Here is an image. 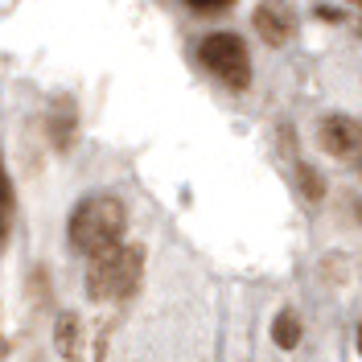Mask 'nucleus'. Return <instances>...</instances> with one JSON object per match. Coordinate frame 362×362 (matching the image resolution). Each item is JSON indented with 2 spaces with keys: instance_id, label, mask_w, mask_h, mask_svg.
I'll list each match as a JSON object with an SVG mask.
<instances>
[{
  "instance_id": "f257e3e1",
  "label": "nucleus",
  "mask_w": 362,
  "mask_h": 362,
  "mask_svg": "<svg viewBox=\"0 0 362 362\" xmlns=\"http://www.w3.org/2000/svg\"><path fill=\"white\" fill-rule=\"evenodd\" d=\"M124 230H128V202L115 198V194H90L70 210L66 223V239L78 255H103L124 243Z\"/></svg>"
},
{
  "instance_id": "ddd939ff",
  "label": "nucleus",
  "mask_w": 362,
  "mask_h": 362,
  "mask_svg": "<svg viewBox=\"0 0 362 362\" xmlns=\"http://www.w3.org/2000/svg\"><path fill=\"white\" fill-rule=\"evenodd\" d=\"M346 4H354V8H362V0H346Z\"/></svg>"
},
{
  "instance_id": "1a4fd4ad",
  "label": "nucleus",
  "mask_w": 362,
  "mask_h": 362,
  "mask_svg": "<svg viewBox=\"0 0 362 362\" xmlns=\"http://www.w3.org/2000/svg\"><path fill=\"white\" fill-rule=\"evenodd\" d=\"M300 334H305V325H300V317L293 309H280V313L272 317V341L280 350H296L300 346Z\"/></svg>"
},
{
  "instance_id": "7ed1b4c3",
  "label": "nucleus",
  "mask_w": 362,
  "mask_h": 362,
  "mask_svg": "<svg viewBox=\"0 0 362 362\" xmlns=\"http://www.w3.org/2000/svg\"><path fill=\"white\" fill-rule=\"evenodd\" d=\"M198 62L206 66L210 78H218L226 90H247L251 87V54L239 33H210L198 45Z\"/></svg>"
},
{
  "instance_id": "423d86ee",
  "label": "nucleus",
  "mask_w": 362,
  "mask_h": 362,
  "mask_svg": "<svg viewBox=\"0 0 362 362\" xmlns=\"http://www.w3.org/2000/svg\"><path fill=\"white\" fill-rule=\"evenodd\" d=\"M54 346L62 362H83V321L74 309H62L58 321H54Z\"/></svg>"
},
{
  "instance_id": "0eeeda50",
  "label": "nucleus",
  "mask_w": 362,
  "mask_h": 362,
  "mask_svg": "<svg viewBox=\"0 0 362 362\" xmlns=\"http://www.w3.org/2000/svg\"><path fill=\"white\" fill-rule=\"evenodd\" d=\"M74 128H78V112H74V99H58L54 107H49V144L58 148V153H70L74 148Z\"/></svg>"
},
{
  "instance_id": "4468645a",
  "label": "nucleus",
  "mask_w": 362,
  "mask_h": 362,
  "mask_svg": "<svg viewBox=\"0 0 362 362\" xmlns=\"http://www.w3.org/2000/svg\"><path fill=\"white\" fill-rule=\"evenodd\" d=\"M358 173H362V153H358Z\"/></svg>"
},
{
  "instance_id": "9b49d317",
  "label": "nucleus",
  "mask_w": 362,
  "mask_h": 362,
  "mask_svg": "<svg viewBox=\"0 0 362 362\" xmlns=\"http://www.w3.org/2000/svg\"><path fill=\"white\" fill-rule=\"evenodd\" d=\"M189 8H198L202 17H210V13H218V8H226V4H235V0H185Z\"/></svg>"
},
{
  "instance_id": "39448f33",
  "label": "nucleus",
  "mask_w": 362,
  "mask_h": 362,
  "mask_svg": "<svg viewBox=\"0 0 362 362\" xmlns=\"http://www.w3.org/2000/svg\"><path fill=\"white\" fill-rule=\"evenodd\" d=\"M251 25H255V37H259L264 45H284L296 33L293 8H288V4H276V0H268V4H255Z\"/></svg>"
},
{
  "instance_id": "f8f14e48",
  "label": "nucleus",
  "mask_w": 362,
  "mask_h": 362,
  "mask_svg": "<svg viewBox=\"0 0 362 362\" xmlns=\"http://www.w3.org/2000/svg\"><path fill=\"white\" fill-rule=\"evenodd\" d=\"M354 338H358V354H362V325H358V334H354Z\"/></svg>"
},
{
  "instance_id": "f03ea898",
  "label": "nucleus",
  "mask_w": 362,
  "mask_h": 362,
  "mask_svg": "<svg viewBox=\"0 0 362 362\" xmlns=\"http://www.w3.org/2000/svg\"><path fill=\"white\" fill-rule=\"evenodd\" d=\"M140 276H144V247L140 243H119V247L103 251V255H90L87 296L95 305L128 300L140 288Z\"/></svg>"
},
{
  "instance_id": "20e7f679",
  "label": "nucleus",
  "mask_w": 362,
  "mask_h": 362,
  "mask_svg": "<svg viewBox=\"0 0 362 362\" xmlns=\"http://www.w3.org/2000/svg\"><path fill=\"white\" fill-rule=\"evenodd\" d=\"M317 144L321 153H329L334 160H350L362 153V124L354 115L329 112L321 124H317Z\"/></svg>"
},
{
  "instance_id": "9d476101",
  "label": "nucleus",
  "mask_w": 362,
  "mask_h": 362,
  "mask_svg": "<svg viewBox=\"0 0 362 362\" xmlns=\"http://www.w3.org/2000/svg\"><path fill=\"white\" fill-rule=\"evenodd\" d=\"M296 189H300L305 202H321L325 198V177L317 173L309 160H296Z\"/></svg>"
},
{
  "instance_id": "2eb2a0df",
  "label": "nucleus",
  "mask_w": 362,
  "mask_h": 362,
  "mask_svg": "<svg viewBox=\"0 0 362 362\" xmlns=\"http://www.w3.org/2000/svg\"><path fill=\"white\" fill-rule=\"evenodd\" d=\"M358 33H362V25H358Z\"/></svg>"
},
{
  "instance_id": "6e6552de",
  "label": "nucleus",
  "mask_w": 362,
  "mask_h": 362,
  "mask_svg": "<svg viewBox=\"0 0 362 362\" xmlns=\"http://www.w3.org/2000/svg\"><path fill=\"white\" fill-rule=\"evenodd\" d=\"M13 226H17V185H13V173H8L4 153H0V255L13 239Z\"/></svg>"
}]
</instances>
